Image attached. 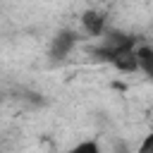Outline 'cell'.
Returning <instances> with one entry per match:
<instances>
[{"label":"cell","mask_w":153,"mask_h":153,"mask_svg":"<svg viewBox=\"0 0 153 153\" xmlns=\"http://www.w3.org/2000/svg\"><path fill=\"white\" fill-rule=\"evenodd\" d=\"M67 153H100V143L93 139H86V141H79L76 146H72Z\"/></svg>","instance_id":"obj_4"},{"label":"cell","mask_w":153,"mask_h":153,"mask_svg":"<svg viewBox=\"0 0 153 153\" xmlns=\"http://www.w3.org/2000/svg\"><path fill=\"white\" fill-rule=\"evenodd\" d=\"M79 22H81V29H84L91 38H103V36L108 33V17H105V12H100V10H96V7L86 10Z\"/></svg>","instance_id":"obj_1"},{"label":"cell","mask_w":153,"mask_h":153,"mask_svg":"<svg viewBox=\"0 0 153 153\" xmlns=\"http://www.w3.org/2000/svg\"><path fill=\"white\" fill-rule=\"evenodd\" d=\"M76 33L74 31H69V29H65V31H57V36L53 38V43H50V55L55 57V60H62V57H67L69 53H72V48L76 45Z\"/></svg>","instance_id":"obj_2"},{"label":"cell","mask_w":153,"mask_h":153,"mask_svg":"<svg viewBox=\"0 0 153 153\" xmlns=\"http://www.w3.org/2000/svg\"><path fill=\"white\" fill-rule=\"evenodd\" d=\"M136 153H153V131H148V134L143 136V141L139 143Z\"/></svg>","instance_id":"obj_5"},{"label":"cell","mask_w":153,"mask_h":153,"mask_svg":"<svg viewBox=\"0 0 153 153\" xmlns=\"http://www.w3.org/2000/svg\"><path fill=\"white\" fill-rule=\"evenodd\" d=\"M136 62L139 72L153 79V45H136Z\"/></svg>","instance_id":"obj_3"}]
</instances>
